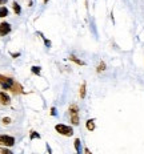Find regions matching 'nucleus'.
<instances>
[{
  "instance_id": "obj_2",
  "label": "nucleus",
  "mask_w": 144,
  "mask_h": 154,
  "mask_svg": "<svg viewBox=\"0 0 144 154\" xmlns=\"http://www.w3.org/2000/svg\"><path fill=\"white\" fill-rule=\"evenodd\" d=\"M14 84H15L14 79H11V77H8V76H4V75H0V86H2L4 91H11Z\"/></svg>"
},
{
  "instance_id": "obj_10",
  "label": "nucleus",
  "mask_w": 144,
  "mask_h": 154,
  "mask_svg": "<svg viewBox=\"0 0 144 154\" xmlns=\"http://www.w3.org/2000/svg\"><path fill=\"white\" fill-rule=\"evenodd\" d=\"M69 60H71V61H73L75 64H78V65H84V61H82V60H79L78 57H76V56H73V54H72V56H69Z\"/></svg>"
},
{
  "instance_id": "obj_8",
  "label": "nucleus",
  "mask_w": 144,
  "mask_h": 154,
  "mask_svg": "<svg viewBox=\"0 0 144 154\" xmlns=\"http://www.w3.org/2000/svg\"><path fill=\"white\" fill-rule=\"evenodd\" d=\"M85 128H87V130L89 131H94L96 125H95V120H88L87 122H85Z\"/></svg>"
},
{
  "instance_id": "obj_16",
  "label": "nucleus",
  "mask_w": 144,
  "mask_h": 154,
  "mask_svg": "<svg viewBox=\"0 0 144 154\" xmlns=\"http://www.w3.org/2000/svg\"><path fill=\"white\" fill-rule=\"evenodd\" d=\"M30 138H31V140L40 138V134H39V133H36V131H32V133H31V136H30Z\"/></svg>"
},
{
  "instance_id": "obj_14",
  "label": "nucleus",
  "mask_w": 144,
  "mask_h": 154,
  "mask_svg": "<svg viewBox=\"0 0 144 154\" xmlns=\"http://www.w3.org/2000/svg\"><path fill=\"white\" fill-rule=\"evenodd\" d=\"M105 69V64H104V61H100V64H99V66H98V73H101L103 70Z\"/></svg>"
},
{
  "instance_id": "obj_22",
  "label": "nucleus",
  "mask_w": 144,
  "mask_h": 154,
  "mask_svg": "<svg viewBox=\"0 0 144 154\" xmlns=\"http://www.w3.org/2000/svg\"><path fill=\"white\" fill-rule=\"evenodd\" d=\"M44 41H46V45H47V47H51V41H50V40H47V38H46Z\"/></svg>"
},
{
  "instance_id": "obj_18",
  "label": "nucleus",
  "mask_w": 144,
  "mask_h": 154,
  "mask_svg": "<svg viewBox=\"0 0 144 154\" xmlns=\"http://www.w3.org/2000/svg\"><path fill=\"white\" fill-rule=\"evenodd\" d=\"M3 124H4V125H8V124H11V118H8V117H4V118H3Z\"/></svg>"
},
{
  "instance_id": "obj_3",
  "label": "nucleus",
  "mask_w": 144,
  "mask_h": 154,
  "mask_svg": "<svg viewBox=\"0 0 144 154\" xmlns=\"http://www.w3.org/2000/svg\"><path fill=\"white\" fill-rule=\"evenodd\" d=\"M55 130L59 134H62V136H66V137H71L72 134H73L72 126H68V125H64V124H57L56 126H55Z\"/></svg>"
},
{
  "instance_id": "obj_6",
  "label": "nucleus",
  "mask_w": 144,
  "mask_h": 154,
  "mask_svg": "<svg viewBox=\"0 0 144 154\" xmlns=\"http://www.w3.org/2000/svg\"><path fill=\"white\" fill-rule=\"evenodd\" d=\"M11 102V98L5 92H0V104L2 105H9Z\"/></svg>"
},
{
  "instance_id": "obj_21",
  "label": "nucleus",
  "mask_w": 144,
  "mask_h": 154,
  "mask_svg": "<svg viewBox=\"0 0 144 154\" xmlns=\"http://www.w3.org/2000/svg\"><path fill=\"white\" fill-rule=\"evenodd\" d=\"M4 4H7V0H0V5H2V7H3V5H4Z\"/></svg>"
},
{
  "instance_id": "obj_7",
  "label": "nucleus",
  "mask_w": 144,
  "mask_h": 154,
  "mask_svg": "<svg viewBox=\"0 0 144 154\" xmlns=\"http://www.w3.org/2000/svg\"><path fill=\"white\" fill-rule=\"evenodd\" d=\"M11 92L14 93V94H19V93H23V86H21V84H19L18 81H15L14 86H12Z\"/></svg>"
},
{
  "instance_id": "obj_1",
  "label": "nucleus",
  "mask_w": 144,
  "mask_h": 154,
  "mask_svg": "<svg viewBox=\"0 0 144 154\" xmlns=\"http://www.w3.org/2000/svg\"><path fill=\"white\" fill-rule=\"evenodd\" d=\"M69 120H71V124L78 126L80 124V118H79V106L76 104H72L69 106Z\"/></svg>"
},
{
  "instance_id": "obj_20",
  "label": "nucleus",
  "mask_w": 144,
  "mask_h": 154,
  "mask_svg": "<svg viewBox=\"0 0 144 154\" xmlns=\"http://www.w3.org/2000/svg\"><path fill=\"white\" fill-rule=\"evenodd\" d=\"M51 114H52V116H56V109H55V108L51 109Z\"/></svg>"
},
{
  "instance_id": "obj_5",
  "label": "nucleus",
  "mask_w": 144,
  "mask_h": 154,
  "mask_svg": "<svg viewBox=\"0 0 144 154\" xmlns=\"http://www.w3.org/2000/svg\"><path fill=\"white\" fill-rule=\"evenodd\" d=\"M9 32H11V24L5 23V21L0 23V36H5Z\"/></svg>"
},
{
  "instance_id": "obj_9",
  "label": "nucleus",
  "mask_w": 144,
  "mask_h": 154,
  "mask_svg": "<svg viewBox=\"0 0 144 154\" xmlns=\"http://www.w3.org/2000/svg\"><path fill=\"white\" fill-rule=\"evenodd\" d=\"M75 149H76V153L78 154H82V143H80L79 138L75 140Z\"/></svg>"
},
{
  "instance_id": "obj_11",
  "label": "nucleus",
  "mask_w": 144,
  "mask_h": 154,
  "mask_svg": "<svg viewBox=\"0 0 144 154\" xmlns=\"http://www.w3.org/2000/svg\"><path fill=\"white\" fill-rule=\"evenodd\" d=\"M5 16H8V8L7 7H0V17H5Z\"/></svg>"
},
{
  "instance_id": "obj_4",
  "label": "nucleus",
  "mask_w": 144,
  "mask_h": 154,
  "mask_svg": "<svg viewBox=\"0 0 144 154\" xmlns=\"http://www.w3.org/2000/svg\"><path fill=\"white\" fill-rule=\"evenodd\" d=\"M0 145L3 146H14L15 145V138L11 136H0Z\"/></svg>"
},
{
  "instance_id": "obj_15",
  "label": "nucleus",
  "mask_w": 144,
  "mask_h": 154,
  "mask_svg": "<svg viewBox=\"0 0 144 154\" xmlns=\"http://www.w3.org/2000/svg\"><path fill=\"white\" fill-rule=\"evenodd\" d=\"M31 70H32V73H34V75H37V76L40 75V68H39V66H32Z\"/></svg>"
},
{
  "instance_id": "obj_13",
  "label": "nucleus",
  "mask_w": 144,
  "mask_h": 154,
  "mask_svg": "<svg viewBox=\"0 0 144 154\" xmlns=\"http://www.w3.org/2000/svg\"><path fill=\"white\" fill-rule=\"evenodd\" d=\"M12 7H14V11H15V14H16V15H20L21 8H20V5H19L18 3L14 2V4H12Z\"/></svg>"
},
{
  "instance_id": "obj_17",
  "label": "nucleus",
  "mask_w": 144,
  "mask_h": 154,
  "mask_svg": "<svg viewBox=\"0 0 144 154\" xmlns=\"http://www.w3.org/2000/svg\"><path fill=\"white\" fill-rule=\"evenodd\" d=\"M0 154H14L11 152V150H8V149H2L0 150Z\"/></svg>"
},
{
  "instance_id": "obj_12",
  "label": "nucleus",
  "mask_w": 144,
  "mask_h": 154,
  "mask_svg": "<svg viewBox=\"0 0 144 154\" xmlns=\"http://www.w3.org/2000/svg\"><path fill=\"white\" fill-rule=\"evenodd\" d=\"M85 82H83L82 86H80V98H84L85 97Z\"/></svg>"
},
{
  "instance_id": "obj_19",
  "label": "nucleus",
  "mask_w": 144,
  "mask_h": 154,
  "mask_svg": "<svg viewBox=\"0 0 144 154\" xmlns=\"http://www.w3.org/2000/svg\"><path fill=\"white\" fill-rule=\"evenodd\" d=\"M84 154H92V153H91V150H89L88 147H85V149H84Z\"/></svg>"
}]
</instances>
